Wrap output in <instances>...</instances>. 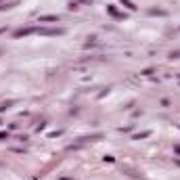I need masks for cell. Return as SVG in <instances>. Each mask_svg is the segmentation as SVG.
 Instances as JSON below:
<instances>
[{
    "label": "cell",
    "mask_w": 180,
    "mask_h": 180,
    "mask_svg": "<svg viewBox=\"0 0 180 180\" xmlns=\"http://www.w3.org/2000/svg\"><path fill=\"white\" fill-rule=\"evenodd\" d=\"M36 34H40V36H63V34H65V29H61V28H57V29L38 28V32H36Z\"/></svg>",
    "instance_id": "6da1fadb"
},
{
    "label": "cell",
    "mask_w": 180,
    "mask_h": 180,
    "mask_svg": "<svg viewBox=\"0 0 180 180\" xmlns=\"http://www.w3.org/2000/svg\"><path fill=\"white\" fill-rule=\"evenodd\" d=\"M38 28H21L17 32H13V38H23V36H29V34H36Z\"/></svg>",
    "instance_id": "7a4b0ae2"
},
{
    "label": "cell",
    "mask_w": 180,
    "mask_h": 180,
    "mask_svg": "<svg viewBox=\"0 0 180 180\" xmlns=\"http://www.w3.org/2000/svg\"><path fill=\"white\" fill-rule=\"evenodd\" d=\"M59 21V15H42L40 17V23H55Z\"/></svg>",
    "instance_id": "3957f363"
},
{
    "label": "cell",
    "mask_w": 180,
    "mask_h": 180,
    "mask_svg": "<svg viewBox=\"0 0 180 180\" xmlns=\"http://www.w3.org/2000/svg\"><path fill=\"white\" fill-rule=\"evenodd\" d=\"M149 15H153V17H155V15H159V17H166V11H163V8H149Z\"/></svg>",
    "instance_id": "277c9868"
},
{
    "label": "cell",
    "mask_w": 180,
    "mask_h": 180,
    "mask_svg": "<svg viewBox=\"0 0 180 180\" xmlns=\"http://www.w3.org/2000/svg\"><path fill=\"white\" fill-rule=\"evenodd\" d=\"M119 2H122L126 8H130V11H136V8H138L136 4H134V2H132V0H119Z\"/></svg>",
    "instance_id": "5b68a950"
},
{
    "label": "cell",
    "mask_w": 180,
    "mask_h": 180,
    "mask_svg": "<svg viewBox=\"0 0 180 180\" xmlns=\"http://www.w3.org/2000/svg\"><path fill=\"white\" fill-rule=\"evenodd\" d=\"M107 11H109V13L113 15V17H118V19H124V17H126V15L118 13V8H115V7H107Z\"/></svg>",
    "instance_id": "8992f818"
},
{
    "label": "cell",
    "mask_w": 180,
    "mask_h": 180,
    "mask_svg": "<svg viewBox=\"0 0 180 180\" xmlns=\"http://www.w3.org/2000/svg\"><path fill=\"white\" fill-rule=\"evenodd\" d=\"M15 4H17V2H2V4H0V11H8V8H13Z\"/></svg>",
    "instance_id": "52a82bcc"
},
{
    "label": "cell",
    "mask_w": 180,
    "mask_h": 180,
    "mask_svg": "<svg viewBox=\"0 0 180 180\" xmlns=\"http://www.w3.org/2000/svg\"><path fill=\"white\" fill-rule=\"evenodd\" d=\"M147 136H151V132H140V134H134V138L140 140V138H147Z\"/></svg>",
    "instance_id": "ba28073f"
},
{
    "label": "cell",
    "mask_w": 180,
    "mask_h": 180,
    "mask_svg": "<svg viewBox=\"0 0 180 180\" xmlns=\"http://www.w3.org/2000/svg\"><path fill=\"white\" fill-rule=\"evenodd\" d=\"M170 59H172V61H174V59H180V50H176V52H170Z\"/></svg>",
    "instance_id": "9c48e42d"
},
{
    "label": "cell",
    "mask_w": 180,
    "mask_h": 180,
    "mask_svg": "<svg viewBox=\"0 0 180 180\" xmlns=\"http://www.w3.org/2000/svg\"><path fill=\"white\" fill-rule=\"evenodd\" d=\"M69 8H71V11H78L80 7H78V2H69Z\"/></svg>",
    "instance_id": "30bf717a"
},
{
    "label": "cell",
    "mask_w": 180,
    "mask_h": 180,
    "mask_svg": "<svg viewBox=\"0 0 180 180\" xmlns=\"http://www.w3.org/2000/svg\"><path fill=\"white\" fill-rule=\"evenodd\" d=\"M151 73H153V67H149V69L142 71V76H151Z\"/></svg>",
    "instance_id": "8fae6325"
},
{
    "label": "cell",
    "mask_w": 180,
    "mask_h": 180,
    "mask_svg": "<svg viewBox=\"0 0 180 180\" xmlns=\"http://www.w3.org/2000/svg\"><path fill=\"white\" fill-rule=\"evenodd\" d=\"M4 138H8V132H0V140H4Z\"/></svg>",
    "instance_id": "7c38bea8"
},
{
    "label": "cell",
    "mask_w": 180,
    "mask_h": 180,
    "mask_svg": "<svg viewBox=\"0 0 180 180\" xmlns=\"http://www.w3.org/2000/svg\"><path fill=\"white\" fill-rule=\"evenodd\" d=\"M174 151H176V153L180 155V145H176V147H174Z\"/></svg>",
    "instance_id": "4fadbf2b"
},
{
    "label": "cell",
    "mask_w": 180,
    "mask_h": 180,
    "mask_svg": "<svg viewBox=\"0 0 180 180\" xmlns=\"http://www.w3.org/2000/svg\"><path fill=\"white\" fill-rule=\"evenodd\" d=\"M4 32H7V28H0V36L4 34Z\"/></svg>",
    "instance_id": "5bb4252c"
},
{
    "label": "cell",
    "mask_w": 180,
    "mask_h": 180,
    "mask_svg": "<svg viewBox=\"0 0 180 180\" xmlns=\"http://www.w3.org/2000/svg\"><path fill=\"white\" fill-rule=\"evenodd\" d=\"M80 2H86V4H90V2H92V0H80Z\"/></svg>",
    "instance_id": "9a60e30c"
},
{
    "label": "cell",
    "mask_w": 180,
    "mask_h": 180,
    "mask_svg": "<svg viewBox=\"0 0 180 180\" xmlns=\"http://www.w3.org/2000/svg\"><path fill=\"white\" fill-rule=\"evenodd\" d=\"M61 180H69V178H61Z\"/></svg>",
    "instance_id": "2e32d148"
},
{
    "label": "cell",
    "mask_w": 180,
    "mask_h": 180,
    "mask_svg": "<svg viewBox=\"0 0 180 180\" xmlns=\"http://www.w3.org/2000/svg\"><path fill=\"white\" fill-rule=\"evenodd\" d=\"M2 2H4V0H0V4H2Z\"/></svg>",
    "instance_id": "e0dca14e"
},
{
    "label": "cell",
    "mask_w": 180,
    "mask_h": 180,
    "mask_svg": "<svg viewBox=\"0 0 180 180\" xmlns=\"http://www.w3.org/2000/svg\"><path fill=\"white\" fill-rule=\"evenodd\" d=\"M178 29H180V28H178Z\"/></svg>",
    "instance_id": "ac0fdd59"
}]
</instances>
